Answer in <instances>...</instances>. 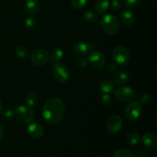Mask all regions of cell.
Wrapping results in <instances>:
<instances>
[{
  "instance_id": "cell-6",
  "label": "cell",
  "mask_w": 157,
  "mask_h": 157,
  "mask_svg": "<svg viewBox=\"0 0 157 157\" xmlns=\"http://www.w3.org/2000/svg\"><path fill=\"white\" fill-rule=\"evenodd\" d=\"M53 78L60 83H64L70 78V71L65 64L62 63H55L52 67Z\"/></svg>"
},
{
  "instance_id": "cell-12",
  "label": "cell",
  "mask_w": 157,
  "mask_h": 157,
  "mask_svg": "<svg viewBox=\"0 0 157 157\" xmlns=\"http://www.w3.org/2000/svg\"><path fill=\"white\" fill-rule=\"evenodd\" d=\"M44 128L40 124L36 122L29 123L27 127V133L33 139H40L44 135Z\"/></svg>"
},
{
  "instance_id": "cell-3",
  "label": "cell",
  "mask_w": 157,
  "mask_h": 157,
  "mask_svg": "<svg viewBox=\"0 0 157 157\" xmlns=\"http://www.w3.org/2000/svg\"><path fill=\"white\" fill-rule=\"evenodd\" d=\"M131 55L130 52L126 46L119 44L113 48V58L115 61V64L117 66L124 67L128 64L130 62Z\"/></svg>"
},
{
  "instance_id": "cell-16",
  "label": "cell",
  "mask_w": 157,
  "mask_h": 157,
  "mask_svg": "<svg viewBox=\"0 0 157 157\" xmlns=\"http://www.w3.org/2000/svg\"><path fill=\"white\" fill-rule=\"evenodd\" d=\"M100 91L103 94H111L114 90V83L109 79H104L99 84Z\"/></svg>"
},
{
  "instance_id": "cell-11",
  "label": "cell",
  "mask_w": 157,
  "mask_h": 157,
  "mask_svg": "<svg viewBox=\"0 0 157 157\" xmlns=\"http://www.w3.org/2000/svg\"><path fill=\"white\" fill-rule=\"evenodd\" d=\"M141 143L147 150H154L157 147V137L153 133H147L141 137Z\"/></svg>"
},
{
  "instance_id": "cell-24",
  "label": "cell",
  "mask_w": 157,
  "mask_h": 157,
  "mask_svg": "<svg viewBox=\"0 0 157 157\" xmlns=\"http://www.w3.org/2000/svg\"><path fill=\"white\" fill-rule=\"evenodd\" d=\"M88 0H71V5L72 8L76 10H81V9H84L87 4Z\"/></svg>"
},
{
  "instance_id": "cell-34",
  "label": "cell",
  "mask_w": 157,
  "mask_h": 157,
  "mask_svg": "<svg viewBox=\"0 0 157 157\" xmlns=\"http://www.w3.org/2000/svg\"><path fill=\"white\" fill-rule=\"evenodd\" d=\"M136 157H148V156H147V153H144L143 151H139L137 152V153H136Z\"/></svg>"
},
{
  "instance_id": "cell-10",
  "label": "cell",
  "mask_w": 157,
  "mask_h": 157,
  "mask_svg": "<svg viewBox=\"0 0 157 157\" xmlns=\"http://www.w3.org/2000/svg\"><path fill=\"white\" fill-rule=\"evenodd\" d=\"M107 127L112 133H117L122 130L123 120L117 115H113L108 119L107 122Z\"/></svg>"
},
{
  "instance_id": "cell-9",
  "label": "cell",
  "mask_w": 157,
  "mask_h": 157,
  "mask_svg": "<svg viewBox=\"0 0 157 157\" xmlns=\"http://www.w3.org/2000/svg\"><path fill=\"white\" fill-rule=\"evenodd\" d=\"M49 59L48 52L44 49H37L31 55V61L32 64L38 67H41L47 64Z\"/></svg>"
},
{
  "instance_id": "cell-17",
  "label": "cell",
  "mask_w": 157,
  "mask_h": 157,
  "mask_svg": "<svg viewBox=\"0 0 157 157\" xmlns=\"http://www.w3.org/2000/svg\"><path fill=\"white\" fill-rule=\"evenodd\" d=\"M129 81H130L129 75L124 71L116 72L113 75V82L118 85H124L127 84Z\"/></svg>"
},
{
  "instance_id": "cell-28",
  "label": "cell",
  "mask_w": 157,
  "mask_h": 157,
  "mask_svg": "<svg viewBox=\"0 0 157 157\" xmlns=\"http://www.w3.org/2000/svg\"><path fill=\"white\" fill-rule=\"evenodd\" d=\"M101 100L102 104L104 105L107 106V107L110 106L112 104V103H113V98H112V97L109 94H103Z\"/></svg>"
},
{
  "instance_id": "cell-27",
  "label": "cell",
  "mask_w": 157,
  "mask_h": 157,
  "mask_svg": "<svg viewBox=\"0 0 157 157\" xmlns=\"http://www.w3.org/2000/svg\"><path fill=\"white\" fill-rule=\"evenodd\" d=\"M141 0H124V6L130 9H136L140 4Z\"/></svg>"
},
{
  "instance_id": "cell-14",
  "label": "cell",
  "mask_w": 157,
  "mask_h": 157,
  "mask_svg": "<svg viewBox=\"0 0 157 157\" xmlns=\"http://www.w3.org/2000/svg\"><path fill=\"white\" fill-rule=\"evenodd\" d=\"M120 19L121 22L127 26L133 25L135 21V17L133 12L129 9L123 10L120 14Z\"/></svg>"
},
{
  "instance_id": "cell-5",
  "label": "cell",
  "mask_w": 157,
  "mask_h": 157,
  "mask_svg": "<svg viewBox=\"0 0 157 157\" xmlns=\"http://www.w3.org/2000/svg\"><path fill=\"white\" fill-rule=\"evenodd\" d=\"M143 113V105L138 101H131L127 104L124 110V115L130 121L139 119Z\"/></svg>"
},
{
  "instance_id": "cell-35",
  "label": "cell",
  "mask_w": 157,
  "mask_h": 157,
  "mask_svg": "<svg viewBox=\"0 0 157 157\" xmlns=\"http://www.w3.org/2000/svg\"><path fill=\"white\" fill-rule=\"evenodd\" d=\"M3 136H4V128L2 124H0V140L2 139Z\"/></svg>"
},
{
  "instance_id": "cell-33",
  "label": "cell",
  "mask_w": 157,
  "mask_h": 157,
  "mask_svg": "<svg viewBox=\"0 0 157 157\" xmlns=\"http://www.w3.org/2000/svg\"><path fill=\"white\" fill-rule=\"evenodd\" d=\"M117 70V65L115 63H110L107 67V71L109 73H115Z\"/></svg>"
},
{
  "instance_id": "cell-25",
  "label": "cell",
  "mask_w": 157,
  "mask_h": 157,
  "mask_svg": "<svg viewBox=\"0 0 157 157\" xmlns=\"http://www.w3.org/2000/svg\"><path fill=\"white\" fill-rule=\"evenodd\" d=\"M113 157H134L133 153L127 149H120L117 150Z\"/></svg>"
},
{
  "instance_id": "cell-31",
  "label": "cell",
  "mask_w": 157,
  "mask_h": 157,
  "mask_svg": "<svg viewBox=\"0 0 157 157\" xmlns=\"http://www.w3.org/2000/svg\"><path fill=\"white\" fill-rule=\"evenodd\" d=\"M3 117L6 120H8V121H11V120H12L15 117V116H14V112L12 110H10V109H6V110H5L4 113H3Z\"/></svg>"
},
{
  "instance_id": "cell-21",
  "label": "cell",
  "mask_w": 157,
  "mask_h": 157,
  "mask_svg": "<svg viewBox=\"0 0 157 157\" xmlns=\"http://www.w3.org/2000/svg\"><path fill=\"white\" fill-rule=\"evenodd\" d=\"M25 102L29 107L34 108L36 107L37 104H38V98L35 94H29L25 97Z\"/></svg>"
},
{
  "instance_id": "cell-32",
  "label": "cell",
  "mask_w": 157,
  "mask_h": 157,
  "mask_svg": "<svg viewBox=\"0 0 157 157\" xmlns=\"http://www.w3.org/2000/svg\"><path fill=\"white\" fill-rule=\"evenodd\" d=\"M87 64H88L87 60H86L85 58H80L77 61V66L78 67H81V68L85 67L87 65Z\"/></svg>"
},
{
  "instance_id": "cell-26",
  "label": "cell",
  "mask_w": 157,
  "mask_h": 157,
  "mask_svg": "<svg viewBox=\"0 0 157 157\" xmlns=\"http://www.w3.org/2000/svg\"><path fill=\"white\" fill-rule=\"evenodd\" d=\"M15 52L17 56L19 58H25L27 57L28 54V50L26 49V48H25L24 46H17L16 48H15Z\"/></svg>"
},
{
  "instance_id": "cell-36",
  "label": "cell",
  "mask_w": 157,
  "mask_h": 157,
  "mask_svg": "<svg viewBox=\"0 0 157 157\" xmlns=\"http://www.w3.org/2000/svg\"><path fill=\"white\" fill-rule=\"evenodd\" d=\"M3 110V107H2V103L0 102V114H1V113L2 112Z\"/></svg>"
},
{
  "instance_id": "cell-18",
  "label": "cell",
  "mask_w": 157,
  "mask_h": 157,
  "mask_svg": "<svg viewBox=\"0 0 157 157\" xmlns=\"http://www.w3.org/2000/svg\"><path fill=\"white\" fill-rule=\"evenodd\" d=\"M49 58L54 63H58L64 58V52L60 48H55L48 53Z\"/></svg>"
},
{
  "instance_id": "cell-8",
  "label": "cell",
  "mask_w": 157,
  "mask_h": 157,
  "mask_svg": "<svg viewBox=\"0 0 157 157\" xmlns=\"http://www.w3.org/2000/svg\"><path fill=\"white\" fill-rule=\"evenodd\" d=\"M115 98L121 102H127L134 98V90L128 86H121L115 90Z\"/></svg>"
},
{
  "instance_id": "cell-23",
  "label": "cell",
  "mask_w": 157,
  "mask_h": 157,
  "mask_svg": "<svg viewBox=\"0 0 157 157\" xmlns=\"http://www.w3.org/2000/svg\"><path fill=\"white\" fill-rule=\"evenodd\" d=\"M127 140L130 145L135 146L140 142V136L139 133L133 132V133H130V134L127 136Z\"/></svg>"
},
{
  "instance_id": "cell-30",
  "label": "cell",
  "mask_w": 157,
  "mask_h": 157,
  "mask_svg": "<svg viewBox=\"0 0 157 157\" xmlns=\"http://www.w3.org/2000/svg\"><path fill=\"white\" fill-rule=\"evenodd\" d=\"M151 101V96L148 94H144L140 96V101L142 105H147V104H149Z\"/></svg>"
},
{
  "instance_id": "cell-13",
  "label": "cell",
  "mask_w": 157,
  "mask_h": 157,
  "mask_svg": "<svg viewBox=\"0 0 157 157\" xmlns=\"http://www.w3.org/2000/svg\"><path fill=\"white\" fill-rule=\"evenodd\" d=\"M74 52L78 55H84L91 51L92 48L90 44L84 41H78L73 45Z\"/></svg>"
},
{
  "instance_id": "cell-1",
  "label": "cell",
  "mask_w": 157,
  "mask_h": 157,
  "mask_svg": "<svg viewBox=\"0 0 157 157\" xmlns=\"http://www.w3.org/2000/svg\"><path fill=\"white\" fill-rule=\"evenodd\" d=\"M65 107L60 98L52 97L47 100L43 106L42 115L44 121L49 124H56L63 120Z\"/></svg>"
},
{
  "instance_id": "cell-2",
  "label": "cell",
  "mask_w": 157,
  "mask_h": 157,
  "mask_svg": "<svg viewBox=\"0 0 157 157\" xmlns=\"http://www.w3.org/2000/svg\"><path fill=\"white\" fill-rule=\"evenodd\" d=\"M101 26L109 35H115L120 29V22L116 15L113 14L104 15L101 19Z\"/></svg>"
},
{
  "instance_id": "cell-15",
  "label": "cell",
  "mask_w": 157,
  "mask_h": 157,
  "mask_svg": "<svg viewBox=\"0 0 157 157\" xmlns=\"http://www.w3.org/2000/svg\"><path fill=\"white\" fill-rule=\"evenodd\" d=\"M25 10L30 15L38 13L40 9V3L38 0H25Z\"/></svg>"
},
{
  "instance_id": "cell-22",
  "label": "cell",
  "mask_w": 157,
  "mask_h": 157,
  "mask_svg": "<svg viewBox=\"0 0 157 157\" xmlns=\"http://www.w3.org/2000/svg\"><path fill=\"white\" fill-rule=\"evenodd\" d=\"M37 25V18L35 16H28L27 18L25 19L24 25L25 29H32L36 26Z\"/></svg>"
},
{
  "instance_id": "cell-29",
  "label": "cell",
  "mask_w": 157,
  "mask_h": 157,
  "mask_svg": "<svg viewBox=\"0 0 157 157\" xmlns=\"http://www.w3.org/2000/svg\"><path fill=\"white\" fill-rule=\"evenodd\" d=\"M123 8V2L121 0H113L111 2V9L113 11L117 12Z\"/></svg>"
},
{
  "instance_id": "cell-19",
  "label": "cell",
  "mask_w": 157,
  "mask_h": 157,
  "mask_svg": "<svg viewBox=\"0 0 157 157\" xmlns=\"http://www.w3.org/2000/svg\"><path fill=\"white\" fill-rule=\"evenodd\" d=\"M109 7H110V0H96L95 2V10L98 13H105L107 12Z\"/></svg>"
},
{
  "instance_id": "cell-4",
  "label": "cell",
  "mask_w": 157,
  "mask_h": 157,
  "mask_svg": "<svg viewBox=\"0 0 157 157\" xmlns=\"http://www.w3.org/2000/svg\"><path fill=\"white\" fill-rule=\"evenodd\" d=\"M14 116L21 124H29L35 117V112L33 108L29 106L19 105L15 108Z\"/></svg>"
},
{
  "instance_id": "cell-7",
  "label": "cell",
  "mask_w": 157,
  "mask_h": 157,
  "mask_svg": "<svg viewBox=\"0 0 157 157\" xmlns=\"http://www.w3.org/2000/svg\"><path fill=\"white\" fill-rule=\"evenodd\" d=\"M87 62L94 70H101L105 66L106 59L102 52L99 51L91 52L87 58Z\"/></svg>"
},
{
  "instance_id": "cell-20",
  "label": "cell",
  "mask_w": 157,
  "mask_h": 157,
  "mask_svg": "<svg viewBox=\"0 0 157 157\" xmlns=\"http://www.w3.org/2000/svg\"><path fill=\"white\" fill-rule=\"evenodd\" d=\"M83 17H84V19L87 22H94L98 20V15L97 14V12L94 10H87L84 12V15H83Z\"/></svg>"
}]
</instances>
